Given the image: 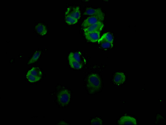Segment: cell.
<instances>
[{
    "instance_id": "2",
    "label": "cell",
    "mask_w": 166,
    "mask_h": 125,
    "mask_svg": "<svg viewBox=\"0 0 166 125\" xmlns=\"http://www.w3.org/2000/svg\"><path fill=\"white\" fill-rule=\"evenodd\" d=\"M70 99V92L68 90H62L58 93L57 96L58 103L62 106L67 105L69 103Z\"/></svg>"
},
{
    "instance_id": "3",
    "label": "cell",
    "mask_w": 166,
    "mask_h": 125,
    "mask_svg": "<svg viewBox=\"0 0 166 125\" xmlns=\"http://www.w3.org/2000/svg\"><path fill=\"white\" fill-rule=\"evenodd\" d=\"M104 17H99V16H90L83 22L82 26L84 28V29L87 28L97 23L102 22L104 20Z\"/></svg>"
},
{
    "instance_id": "13",
    "label": "cell",
    "mask_w": 166,
    "mask_h": 125,
    "mask_svg": "<svg viewBox=\"0 0 166 125\" xmlns=\"http://www.w3.org/2000/svg\"><path fill=\"white\" fill-rule=\"evenodd\" d=\"M28 73H30L32 75L34 76L39 77H42V71L38 68L34 67L33 68H31Z\"/></svg>"
},
{
    "instance_id": "12",
    "label": "cell",
    "mask_w": 166,
    "mask_h": 125,
    "mask_svg": "<svg viewBox=\"0 0 166 125\" xmlns=\"http://www.w3.org/2000/svg\"><path fill=\"white\" fill-rule=\"evenodd\" d=\"M102 41H106L109 42L113 43L114 37L112 34L110 33H106L103 34L102 37L99 39L98 42Z\"/></svg>"
},
{
    "instance_id": "1",
    "label": "cell",
    "mask_w": 166,
    "mask_h": 125,
    "mask_svg": "<svg viewBox=\"0 0 166 125\" xmlns=\"http://www.w3.org/2000/svg\"><path fill=\"white\" fill-rule=\"evenodd\" d=\"M101 82L99 76L92 74L89 76L87 81V87L89 92L94 93L99 91L101 88Z\"/></svg>"
},
{
    "instance_id": "15",
    "label": "cell",
    "mask_w": 166,
    "mask_h": 125,
    "mask_svg": "<svg viewBox=\"0 0 166 125\" xmlns=\"http://www.w3.org/2000/svg\"><path fill=\"white\" fill-rule=\"evenodd\" d=\"M41 53H42V52H41V51H37V52H36L33 54V56L32 57L30 60H29L28 63V64H31L34 63L35 62L37 61L39 58L40 57Z\"/></svg>"
},
{
    "instance_id": "17",
    "label": "cell",
    "mask_w": 166,
    "mask_h": 125,
    "mask_svg": "<svg viewBox=\"0 0 166 125\" xmlns=\"http://www.w3.org/2000/svg\"><path fill=\"white\" fill-rule=\"evenodd\" d=\"M100 44V46L103 49H108L111 48L113 46V43L106 41H102L98 42Z\"/></svg>"
},
{
    "instance_id": "4",
    "label": "cell",
    "mask_w": 166,
    "mask_h": 125,
    "mask_svg": "<svg viewBox=\"0 0 166 125\" xmlns=\"http://www.w3.org/2000/svg\"><path fill=\"white\" fill-rule=\"evenodd\" d=\"M65 16L70 17L78 20L81 17V11L79 8L76 7H69L65 13Z\"/></svg>"
},
{
    "instance_id": "6",
    "label": "cell",
    "mask_w": 166,
    "mask_h": 125,
    "mask_svg": "<svg viewBox=\"0 0 166 125\" xmlns=\"http://www.w3.org/2000/svg\"><path fill=\"white\" fill-rule=\"evenodd\" d=\"M84 15L90 16H99L104 17V15L101 9H94V8H87L84 13Z\"/></svg>"
},
{
    "instance_id": "8",
    "label": "cell",
    "mask_w": 166,
    "mask_h": 125,
    "mask_svg": "<svg viewBox=\"0 0 166 125\" xmlns=\"http://www.w3.org/2000/svg\"><path fill=\"white\" fill-rule=\"evenodd\" d=\"M104 26L102 22H99L95 23L93 25L87 28H84V32H100L102 30V28Z\"/></svg>"
},
{
    "instance_id": "5",
    "label": "cell",
    "mask_w": 166,
    "mask_h": 125,
    "mask_svg": "<svg viewBox=\"0 0 166 125\" xmlns=\"http://www.w3.org/2000/svg\"><path fill=\"white\" fill-rule=\"evenodd\" d=\"M118 124L120 125H137L136 118L129 116H124L119 119Z\"/></svg>"
},
{
    "instance_id": "18",
    "label": "cell",
    "mask_w": 166,
    "mask_h": 125,
    "mask_svg": "<svg viewBox=\"0 0 166 125\" xmlns=\"http://www.w3.org/2000/svg\"><path fill=\"white\" fill-rule=\"evenodd\" d=\"M65 19L66 22L69 25L76 24L78 22V20L69 16H65Z\"/></svg>"
},
{
    "instance_id": "7",
    "label": "cell",
    "mask_w": 166,
    "mask_h": 125,
    "mask_svg": "<svg viewBox=\"0 0 166 125\" xmlns=\"http://www.w3.org/2000/svg\"><path fill=\"white\" fill-rule=\"evenodd\" d=\"M100 32H84V36L86 39L92 43L97 42L99 40Z\"/></svg>"
},
{
    "instance_id": "19",
    "label": "cell",
    "mask_w": 166,
    "mask_h": 125,
    "mask_svg": "<svg viewBox=\"0 0 166 125\" xmlns=\"http://www.w3.org/2000/svg\"><path fill=\"white\" fill-rule=\"evenodd\" d=\"M91 124L92 125H102L103 124V121L99 118L97 117L93 118L91 121Z\"/></svg>"
},
{
    "instance_id": "14",
    "label": "cell",
    "mask_w": 166,
    "mask_h": 125,
    "mask_svg": "<svg viewBox=\"0 0 166 125\" xmlns=\"http://www.w3.org/2000/svg\"><path fill=\"white\" fill-rule=\"evenodd\" d=\"M81 54L80 52H71L68 55V57L72 58L74 60H76L78 62H82L81 59Z\"/></svg>"
},
{
    "instance_id": "10",
    "label": "cell",
    "mask_w": 166,
    "mask_h": 125,
    "mask_svg": "<svg viewBox=\"0 0 166 125\" xmlns=\"http://www.w3.org/2000/svg\"><path fill=\"white\" fill-rule=\"evenodd\" d=\"M36 30L40 35L42 36H45L47 33V27L44 25L42 23H39L35 27Z\"/></svg>"
},
{
    "instance_id": "16",
    "label": "cell",
    "mask_w": 166,
    "mask_h": 125,
    "mask_svg": "<svg viewBox=\"0 0 166 125\" xmlns=\"http://www.w3.org/2000/svg\"><path fill=\"white\" fill-rule=\"evenodd\" d=\"M26 78H27L28 80L30 82L34 83L40 80L41 77L34 76L32 75L30 73H27V75H26Z\"/></svg>"
},
{
    "instance_id": "9",
    "label": "cell",
    "mask_w": 166,
    "mask_h": 125,
    "mask_svg": "<svg viewBox=\"0 0 166 125\" xmlns=\"http://www.w3.org/2000/svg\"><path fill=\"white\" fill-rule=\"evenodd\" d=\"M126 77L124 73L121 72L116 73L114 77V82L117 85L122 84L126 81Z\"/></svg>"
},
{
    "instance_id": "11",
    "label": "cell",
    "mask_w": 166,
    "mask_h": 125,
    "mask_svg": "<svg viewBox=\"0 0 166 125\" xmlns=\"http://www.w3.org/2000/svg\"><path fill=\"white\" fill-rule=\"evenodd\" d=\"M68 62L71 67L76 69H80L82 68V62H79L74 60L72 58L68 57Z\"/></svg>"
}]
</instances>
